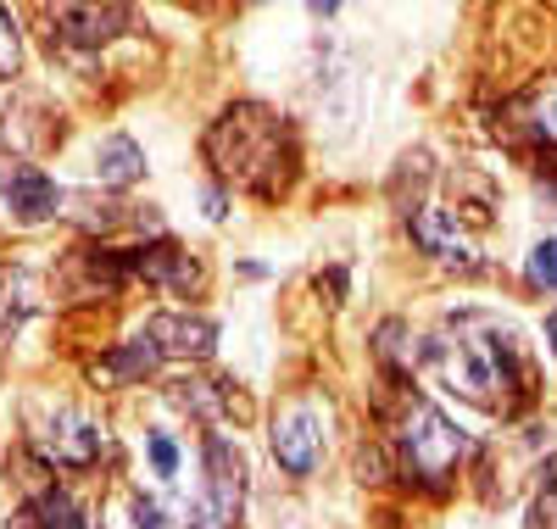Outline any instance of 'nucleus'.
<instances>
[{
	"instance_id": "obj_5",
	"label": "nucleus",
	"mask_w": 557,
	"mask_h": 529,
	"mask_svg": "<svg viewBox=\"0 0 557 529\" xmlns=\"http://www.w3.org/2000/svg\"><path fill=\"white\" fill-rule=\"evenodd\" d=\"M240 502H246V457L235 441L223 435H207V502H201V524L207 529H228L240 518Z\"/></svg>"
},
{
	"instance_id": "obj_6",
	"label": "nucleus",
	"mask_w": 557,
	"mask_h": 529,
	"mask_svg": "<svg viewBox=\"0 0 557 529\" xmlns=\"http://www.w3.org/2000/svg\"><path fill=\"white\" fill-rule=\"evenodd\" d=\"M412 239H418V251L435 257L441 268H457V273L480 268V246H474L469 229H462L446 207H418L412 212Z\"/></svg>"
},
{
	"instance_id": "obj_1",
	"label": "nucleus",
	"mask_w": 557,
	"mask_h": 529,
	"mask_svg": "<svg viewBox=\"0 0 557 529\" xmlns=\"http://www.w3.org/2000/svg\"><path fill=\"white\" fill-rule=\"evenodd\" d=\"M424 368L446 384L451 396L474 402L485 413H513L535 391L513 329H502L480 312H462L457 323H446L435 334V341H424Z\"/></svg>"
},
{
	"instance_id": "obj_17",
	"label": "nucleus",
	"mask_w": 557,
	"mask_h": 529,
	"mask_svg": "<svg viewBox=\"0 0 557 529\" xmlns=\"http://www.w3.org/2000/svg\"><path fill=\"white\" fill-rule=\"evenodd\" d=\"M146 446H151V463H157V473H162V479H173V473H178V446L162 435V429H151V435H146Z\"/></svg>"
},
{
	"instance_id": "obj_16",
	"label": "nucleus",
	"mask_w": 557,
	"mask_h": 529,
	"mask_svg": "<svg viewBox=\"0 0 557 529\" xmlns=\"http://www.w3.org/2000/svg\"><path fill=\"white\" fill-rule=\"evenodd\" d=\"M23 67V45H17V23L0 12V78H12Z\"/></svg>"
},
{
	"instance_id": "obj_4",
	"label": "nucleus",
	"mask_w": 557,
	"mask_h": 529,
	"mask_svg": "<svg viewBox=\"0 0 557 529\" xmlns=\"http://www.w3.org/2000/svg\"><path fill=\"white\" fill-rule=\"evenodd\" d=\"M323 407H318V396H296V402H285L273 413V429H268V446H273V457H278V468L285 473H296V479H307L318 463H323Z\"/></svg>"
},
{
	"instance_id": "obj_13",
	"label": "nucleus",
	"mask_w": 557,
	"mask_h": 529,
	"mask_svg": "<svg viewBox=\"0 0 557 529\" xmlns=\"http://www.w3.org/2000/svg\"><path fill=\"white\" fill-rule=\"evenodd\" d=\"M34 529H84V518H78V507L62 491H45L34 502Z\"/></svg>"
},
{
	"instance_id": "obj_8",
	"label": "nucleus",
	"mask_w": 557,
	"mask_h": 529,
	"mask_svg": "<svg viewBox=\"0 0 557 529\" xmlns=\"http://www.w3.org/2000/svg\"><path fill=\"white\" fill-rule=\"evenodd\" d=\"M0 189H7V201L23 223H45V218H57V184L45 179L34 162H0Z\"/></svg>"
},
{
	"instance_id": "obj_7",
	"label": "nucleus",
	"mask_w": 557,
	"mask_h": 529,
	"mask_svg": "<svg viewBox=\"0 0 557 529\" xmlns=\"http://www.w3.org/2000/svg\"><path fill=\"white\" fill-rule=\"evenodd\" d=\"M139 341H146V352L162 362V357H207L218 329L207 318H190V312H157L139 323Z\"/></svg>"
},
{
	"instance_id": "obj_9",
	"label": "nucleus",
	"mask_w": 557,
	"mask_h": 529,
	"mask_svg": "<svg viewBox=\"0 0 557 529\" xmlns=\"http://www.w3.org/2000/svg\"><path fill=\"white\" fill-rule=\"evenodd\" d=\"M45 452H51L57 463L84 468V463H96V452H101V429L89 418H78V413H57L51 435H45Z\"/></svg>"
},
{
	"instance_id": "obj_10",
	"label": "nucleus",
	"mask_w": 557,
	"mask_h": 529,
	"mask_svg": "<svg viewBox=\"0 0 557 529\" xmlns=\"http://www.w3.org/2000/svg\"><path fill=\"white\" fill-rule=\"evenodd\" d=\"M96 179L112 184V189H128L134 179H146V151H139L128 134H107L96 146Z\"/></svg>"
},
{
	"instance_id": "obj_3",
	"label": "nucleus",
	"mask_w": 557,
	"mask_h": 529,
	"mask_svg": "<svg viewBox=\"0 0 557 529\" xmlns=\"http://www.w3.org/2000/svg\"><path fill=\"white\" fill-rule=\"evenodd\" d=\"M396 457H401V473L418 479L424 491H446L457 463L469 457V435L424 396H407L401 402V418H396Z\"/></svg>"
},
{
	"instance_id": "obj_18",
	"label": "nucleus",
	"mask_w": 557,
	"mask_h": 529,
	"mask_svg": "<svg viewBox=\"0 0 557 529\" xmlns=\"http://www.w3.org/2000/svg\"><path fill=\"white\" fill-rule=\"evenodd\" d=\"M134 529H168V513L151 496H134Z\"/></svg>"
},
{
	"instance_id": "obj_19",
	"label": "nucleus",
	"mask_w": 557,
	"mask_h": 529,
	"mask_svg": "<svg viewBox=\"0 0 557 529\" xmlns=\"http://www.w3.org/2000/svg\"><path fill=\"white\" fill-rule=\"evenodd\" d=\"M546 346H552V357H557V312H546Z\"/></svg>"
},
{
	"instance_id": "obj_12",
	"label": "nucleus",
	"mask_w": 557,
	"mask_h": 529,
	"mask_svg": "<svg viewBox=\"0 0 557 529\" xmlns=\"http://www.w3.org/2000/svg\"><path fill=\"white\" fill-rule=\"evenodd\" d=\"M134 268L146 279H157V284H168V291H190V284H201V268L190 262V251H178V246H146L134 257Z\"/></svg>"
},
{
	"instance_id": "obj_14",
	"label": "nucleus",
	"mask_w": 557,
	"mask_h": 529,
	"mask_svg": "<svg viewBox=\"0 0 557 529\" xmlns=\"http://www.w3.org/2000/svg\"><path fill=\"white\" fill-rule=\"evenodd\" d=\"M524 279L535 284V291H557V234H552V239H541V246L530 251Z\"/></svg>"
},
{
	"instance_id": "obj_11",
	"label": "nucleus",
	"mask_w": 557,
	"mask_h": 529,
	"mask_svg": "<svg viewBox=\"0 0 557 529\" xmlns=\"http://www.w3.org/2000/svg\"><path fill=\"white\" fill-rule=\"evenodd\" d=\"M513 118L535 134V139H546V146H557V73H546L541 84H530L519 101H513Z\"/></svg>"
},
{
	"instance_id": "obj_15",
	"label": "nucleus",
	"mask_w": 557,
	"mask_h": 529,
	"mask_svg": "<svg viewBox=\"0 0 557 529\" xmlns=\"http://www.w3.org/2000/svg\"><path fill=\"white\" fill-rule=\"evenodd\" d=\"M535 518H541V529H557V457L546 463V473H541V496H535Z\"/></svg>"
},
{
	"instance_id": "obj_2",
	"label": "nucleus",
	"mask_w": 557,
	"mask_h": 529,
	"mask_svg": "<svg viewBox=\"0 0 557 529\" xmlns=\"http://www.w3.org/2000/svg\"><path fill=\"white\" fill-rule=\"evenodd\" d=\"M207 162L235 179L240 189H257V196H273L278 184L290 179V128L278 123L268 107H228L212 128H207Z\"/></svg>"
}]
</instances>
